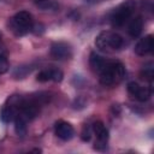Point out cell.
<instances>
[{
  "label": "cell",
  "mask_w": 154,
  "mask_h": 154,
  "mask_svg": "<svg viewBox=\"0 0 154 154\" xmlns=\"http://www.w3.org/2000/svg\"><path fill=\"white\" fill-rule=\"evenodd\" d=\"M93 131L96 136L95 148L99 150H103L106 148V143L108 141V130L106 129L102 122H95L93 124Z\"/></svg>",
  "instance_id": "obj_6"
},
{
  "label": "cell",
  "mask_w": 154,
  "mask_h": 154,
  "mask_svg": "<svg viewBox=\"0 0 154 154\" xmlns=\"http://www.w3.org/2000/svg\"><path fill=\"white\" fill-rule=\"evenodd\" d=\"M26 123H28V120L25 118H23L19 114L16 116V118H14V131L18 136L23 137L26 134Z\"/></svg>",
  "instance_id": "obj_13"
},
{
  "label": "cell",
  "mask_w": 154,
  "mask_h": 154,
  "mask_svg": "<svg viewBox=\"0 0 154 154\" xmlns=\"http://www.w3.org/2000/svg\"><path fill=\"white\" fill-rule=\"evenodd\" d=\"M142 29H143V19H142L141 16H136L129 23L128 32H129V35L131 37H137V36L141 35Z\"/></svg>",
  "instance_id": "obj_11"
},
{
  "label": "cell",
  "mask_w": 154,
  "mask_h": 154,
  "mask_svg": "<svg viewBox=\"0 0 154 154\" xmlns=\"http://www.w3.org/2000/svg\"><path fill=\"white\" fill-rule=\"evenodd\" d=\"M141 77L146 81H149L152 83L153 81V77H154V64L152 61L147 63L143 67H142V71H141Z\"/></svg>",
  "instance_id": "obj_14"
},
{
  "label": "cell",
  "mask_w": 154,
  "mask_h": 154,
  "mask_svg": "<svg viewBox=\"0 0 154 154\" xmlns=\"http://www.w3.org/2000/svg\"><path fill=\"white\" fill-rule=\"evenodd\" d=\"M8 67H10V66H8V60H7V58H6L5 55L0 54V75L7 72V71H8Z\"/></svg>",
  "instance_id": "obj_17"
},
{
  "label": "cell",
  "mask_w": 154,
  "mask_h": 154,
  "mask_svg": "<svg viewBox=\"0 0 154 154\" xmlns=\"http://www.w3.org/2000/svg\"><path fill=\"white\" fill-rule=\"evenodd\" d=\"M95 45L101 51H119L124 46V38L113 31H101L95 38Z\"/></svg>",
  "instance_id": "obj_2"
},
{
  "label": "cell",
  "mask_w": 154,
  "mask_h": 154,
  "mask_svg": "<svg viewBox=\"0 0 154 154\" xmlns=\"http://www.w3.org/2000/svg\"><path fill=\"white\" fill-rule=\"evenodd\" d=\"M51 57L57 60H66L72 57V48L69 43L59 41L51 46Z\"/></svg>",
  "instance_id": "obj_5"
},
{
  "label": "cell",
  "mask_w": 154,
  "mask_h": 154,
  "mask_svg": "<svg viewBox=\"0 0 154 154\" xmlns=\"http://www.w3.org/2000/svg\"><path fill=\"white\" fill-rule=\"evenodd\" d=\"M128 90L132 96H135L138 101H142V102L149 100V97L152 95V89H149L147 87H141L136 82H130L128 84Z\"/></svg>",
  "instance_id": "obj_7"
},
{
  "label": "cell",
  "mask_w": 154,
  "mask_h": 154,
  "mask_svg": "<svg viewBox=\"0 0 154 154\" xmlns=\"http://www.w3.org/2000/svg\"><path fill=\"white\" fill-rule=\"evenodd\" d=\"M134 10H135V2L132 0H128L125 2H123L120 6H118L112 16H111V23L113 26L116 28H119V26H123L132 16L134 13Z\"/></svg>",
  "instance_id": "obj_4"
},
{
  "label": "cell",
  "mask_w": 154,
  "mask_h": 154,
  "mask_svg": "<svg viewBox=\"0 0 154 154\" xmlns=\"http://www.w3.org/2000/svg\"><path fill=\"white\" fill-rule=\"evenodd\" d=\"M30 71H31V69H29L28 66H18L16 69V71L13 72V76L16 78H24L28 73H30Z\"/></svg>",
  "instance_id": "obj_16"
},
{
  "label": "cell",
  "mask_w": 154,
  "mask_h": 154,
  "mask_svg": "<svg viewBox=\"0 0 154 154\" xmlns=\"http://www.w3.org/2000/svg\"><path fill=\"white\" fill-rule=\"evenodd\" d=\"M54 130H55V135L63 141H69L75 135V130H73L72 125L67 122H64V120L57 122L55 126H54Z\"/></svg>",
  "instance_id": "obj_8"
},
{
  "label": "cell",
  "mask_w": 154,
  "mask_h": 154,
  "mask_svg": "<svg viewBox=\"0 0 154 154\" xmlns=\"http://www.w3.org/2000/svg\"><path fill=\"white\" fill-rule=\"evenodd\" d=\"M63 72L58 69H47L42 70L37 73L36 79L38 82H48V81H54V82H61L63 81Z\"/></svg>",
  "instance_id": "obj_10"
},
{
  "label": "cell",
  "mask_w": 154,
  "mask_h": 154,
  "mask_svg": "<svg viewBox=\"0 0 154 154\" xmlns=\"http://www.w3.org/2000/svg\"><path fill=\"white\" fill-rule=\"evenodd\" d=\"M125 67L119 61H107L103 70L100 72V83L103 85H113L122 82L125 77Z\"/></svg>",
  "instance_id": "obj_1"
},
{
  "label": "cell",
  "mask_w": 154,
  "mask_h": 154,
  "mask_svg": "<svg viewBox=\"0 0 154 154\" xmlns=\"http://www.w3.org/2000/svg\"><path fill=\"white\" fill-rule=\"evenodd\" d=\"M89 64H90V67H91L93 71L100 73L103 70V67L106 66L107 61L102 57H100L97 53L91 52L90 53V57H89Z\"/></svg>",
  "instance_id": "obj_12"
},
{
  "label": "cell",
  "mask_w": 154,
  "mask_h": 154,
  "mask_svg": "<svg viewBox=\"0 0 154 154\" xmlns=\"http://www.w3.org/2000/svg\"><path fill=\"white\" fill-rule=\"evenodd\" d=\"M37 5L42 10H55L58 7V4L52 1V0H41L37 2Z\"/></svg>",
  "instance_id": "obj_15"
},
{
  "label": "cell",
  "mask_w": 154,
  "mask_h": 154,
  "mask_svg": "<svg viewBox=\"0 0 154 154\" xmlns=\"http://www.w3.org/2000/svg\"><path fill=\"white\" fill-rule=\"evenodd\" d=\"M37 1H41V0H37Z\"/></svg>",
  "instance_id": "obj_19"
},
{
  "label": "cell",
  "mask_w": 154,
  "mask_h": 154,
  "mask_svg": "<svg viewBox=\"0 0 154 154\" xmlns=\"http://www.w3.org/2000/svg\"><path fill=\"white\" fill-rule=\"evenodd\" d=\"M82 140L83 141H89L90 140V129L89 128H84V130L82 131Z\"/></svg>",
  "instance_id": "obj_18"
},
{
  "label": "cell",
  "mask_w": 154,
  "mask_h": 154,
  "mask_svg": "<svg viewBox=\"0 0 154 154\" xmlns=\"http://www.w3.org/2000/svg\"><path fill=\"white\" fill-rule=\"evenodd\" d=\"M154 41H153V35H147L142 38L138 40V42L135 45V53L137 55H147L153 51Z\"/></svg>",
  "instance_id": "obj_9"
},
{
  "label": "cell",
  "mask_w": 154,
  "mask_h": 154,
  "mask_svg": "<svg viewBox=\"0 0 154 154\" xmlns=\"http://www.w3.org/2000/svg\"><path fill=\"white\" fill-rule=\"evenodd\" d=\"M10 29L16 36H23L26 32L31 30L32 26V17L29 12L26 11H20L16 13L11 19H10Z\"/></svg>",
  "instance_id": "obj_3"
}]
</instances>
